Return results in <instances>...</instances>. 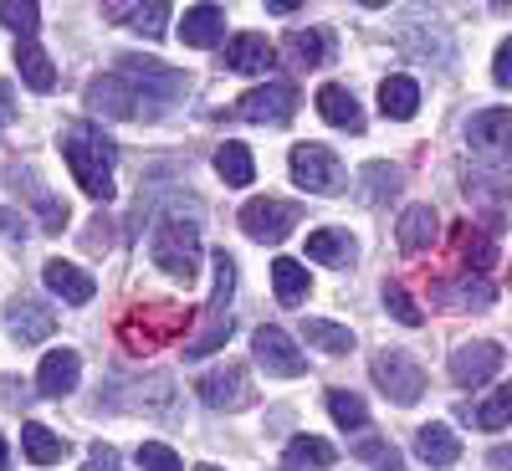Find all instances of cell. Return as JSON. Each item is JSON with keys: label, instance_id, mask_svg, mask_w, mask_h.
Wrapping results in <instances>:
<instances>
[{"label": "cell", "instance_id": "74e56055", "mask_svg": "<svg viewBox=\"0 0 512 471\" xmlns=\"http://www.w3.org/2000/svg\"><path fill=\"white\" fill-rule=\"evenodd\" d=\"M379 297H384V313H395V318H400L405 328H415V323L425 318V313H420V308L410 303V292H405L400 282H384V292H379Z\"/></svg>", "mask_w": 512, "mask_h": 471}, {"label": "cell", "instance_id": "7402d4cb", "mask_svg": "<svg viewBox=\"0 0 512 471\" xmlns=\"http://www.w3.org/2000/svg\"><path fill=\"white\" fill-rule=\"evenodd\" d=\"M395 195H400V169H395V164L374 159V164H364V169H359V200H364V205L384 210Z\"/></svg>", "mask_w": 512, "mask_h": 471}, {"label": "cell", "instance_id": "8992f818", "mask_svg": "<svg viewBox=\"0 0 512 471\" xmlns=\"http://www.w3.org/2000/svg\"><path fill=\"white\" fill-rule=\"evenodd\" d=\"M297 216H303V210H297L292 200H277V195H256V200H246L241 205V231L251 236V241H262V246H277L292 226H297Z\"/></svg>", "mask_w": 512, "mask_h": 471}, {"label": "cell", "instance_id": "7bdbcfd3", "mask_svg": "<svg viewBox=\"0 0 512 471\" xmlns=\"http://www.w3.org/2000/svg\"><path fill=\"white\" fill-rule=\"evenodd\" d=\"M16 216V210H0V231H6V236H26V221H11Z\"/></svg>", "mask_w": 512, "mask_h": 471}, {"label": "cell", "instance_id": "44dd1931", "mask_svg": "<svg viewBox=\"0 0 512 471\" xmlns=\"http://www.w3.org/2000/svg\"><path fill=\"white\" fill-rule=\"evenodd\" d=\"M379 108H384V118H395V123H405V118H415L420 113V82L415 77H384L379 82Z\"/></svg>", "mask_w": 512, "mask_h": 471}, {"label": "cell", "instance_id": "d590c367", "mask_svg": "<svg viewBox=\"0 0 512 471\" xmlns=\"http://www.w3.org/2000/svg\"><path fill=\"white\" fill-rule=\"evenodd\" d=\"M328 410H333V420L344 425V431H364V425H369L364 400H359V395H349V390H328Z\"/></svg>", "mask_w": 512, "mask_h": 471}, {"label": "cell", "instance_id": "4dcf8cb0", "mask_svg": "<svg viewBox=\"0 0 512 471\" xmlns=\"http://www.w3.org/2000/svg\"><path fill=\"white\" fill-rule=\"evenodd\" d=\"M216 175H221L226 185H236V190H241V185H251V175H256L251 149H246V144H236V139H231V144H221V149H216Z\"/></svg>", "mask_w": 512, "mask_h": 471}, {"label": "cell", "instance_id": "484cf974", "mask_svg": "<svg viewBox=\"0 0 512 471\" xmlns=\"http://www.w3.org/2000/svg\"><path fill=\"white\" fill-rule=\"evenodd\" d=\"M16 67H21V82L31 93H52L57 88V67H52V57L36 47V41H21L16 47Z\"/></svg>", "mask_w": 512, "mask_h": 471}, {"label": "cell", "instance_id": "4fadbf2b", "mask_svg": "<svg viewBox=\"0 0 512 471\" xmlns=\"http://www.w3.org/2000/svg\"><path fill=\"white\" fill-rule=\"evenodd\" d=\"M6 328H11L16 344H41V338H52L57 313L47 303H36V297H16V303L6 308Z\"/></svg>", "mask_w": 512, "mask_h": 471}, {"label": "cell", "instance_id": "ac0fdd59", "mask_svg": "<svg viewBox=\"0 0 512 471\" xmlns=\"http://www.w3.org/2000/svg\"><path fill=\"white\" fill-rule=\"evenodd\" d=\"M415 451H420V461H425V466H436V471H446V466H456V461H461V441H456V431H451L446 420L420 425Z\"/></svg>", "mask_w": 512, "mask_h": 471}, {"label": "cell", "instance_id": "cb8c5ba5", "mask_svg": "<svg viewBox=\"0 0 512 471\" xmlns=\"http://www.w3.org/2000/svg\"><path fill=\"white\" fill-rule=\"evenodd\" d=\"M180 36H185V47H216V41L226 36V11H221V6H195V11H185Z\"/></svg>", "mask_w": 512, "mask_h": 471}, {"label": "cell", "instance_id": "83f0119b", "mask_svg": "<svg viewBox=\"0 0 512 471\" xmlns=\"http://www.w3.org/2000/svg\"><path fill=\"white\" fill-rule=\"evenodd\" d=\"M287 52H292V62L303 67V72L328 67V62H333V36H328V31H292V36H287Z\"/></svg>", "mask_w": 512, "mask_h": 471}, {"label": "cell", "instance_id": "1f68e13d", "mask_svg": "<svg viewBox=\"0 0 512 471\" xmlns=\"http://www.w3.org/2000/svg\"><path fill=\"white\" fill-rule=\"evenodd\" d=\"M456 251H461V262L466 267H477V272H487L492 267V256H497V246H492V236L482 231V226H456Z\"/></svg>", "mask_w": 512, "mask_h": 471}, {"label": "cell", "instance_id": "ab89813d", "mask_svg": "<svg viewBox=\"0 0 512 471\" xmlns=\"http://www.w3.org/2000/svg\"><path fill=\"white\" fill-rule=\"evenodd\" d=\"M36 216H41V231H62L67 226V216L72 210L57 200V195H47V190H36Z\"/></svg>", "mask_w": 512, "mask_h": 471}, {"label": "cell", "instance_id": "7dc6e473", "mask_svg": "<svg viewBox=\"0 0 512 471\" xmlns=\"http://www.w3.org/2000/svg\"><path fill=\"white\" fill-rule=\"evenodd\" d=\"M200 471H221V466H200Z\"/></svg>", "mask_w": 512, "mask_h": 471}, {"label": "cell", "instance_id": "52a82bcc", "mask_svg": "<svg viewBox=\"0 0 512 471\" xmlns=\"http://www.w3.org/2000/svg\"><path fill=\"white\" fill-rule=\"evenodd\" d=\"M251 354H256V364H262L272 379H297V374L308 369L303 349H297V338L287 328H277V323H262V328L251 333Z\"/></svg>", "mask_w": 512, "mask_h": 471}, {"label": "cell", "instance_id": "5b68a950", "mask_svg": "<svg viewBox=\"0 0 512 471\" xmlns=\"http://www.w3.org/2000/svg\"><path fill=\"white\" fill-rule=\"evenodd\" d=\"M292 164V180L303 185L308 195H338L349 180H344V164H338V154H328L323 144H292L287 154Z\"/></svg>", "mask_w": 512, "mask_h": 471}, {"label": "cell", "instance_id": "9a60e30c", "mask_svg": "<svg viewBox=\"0 0 512 471\" xmlns=\"http://www.w3.org/2000/svg\"><path fill=\"white\" fill-rule=\"evenodd\" d=\"M507 134H512L507 108H482V113H472V123H466V144H472L477 154H492V159L507 154Z\"/></svg>", "mask_w": 512, "mask_h": 471}, {"label": "cell", "instance_id": "d6986e66", "mask_svg": "<svg viewBox=\"0 0 512 471\" xmlns=\"http://www.w3.org/2000/svg\"><path fill=\"white\" fill-rule=\"evenodd\" d=\"M41 282H47L62 303H72V308H82V303H93V292H98V282L82 272V267H72V262H47V272H41Z\"/></svg>", "mask_w": 512, "mask_h": 471}, {"label": "cell", "instance_id": "603a6c76", "mask_svg": "<svg viewBox=\"0 0 512 471\" xmlns=\"http://www.w3.org/2000/svg\"><path fill=\"white\" fill-rule=\"evenodd\" d=\"M272 292H277V303H282V308H297V303H303V297L313 292L308 267H303V262H292V256H277V262H272Z\"/></svg>", "mask_w": 512, "mask_h": 471}, {"label": "cell", "instance_id": "f6af8a7d", "mask_svg": "<svg viewBox=\"0 0 512 471\" xmlns=\"http://www.w3.org/2000/svg\"><path fill=\"white\" fill-rule=\"evenodd\" d=\"M379 471H405V466H400V456H395V451H384V466H379Z\"/></svg>", "mask_w": 512, "mask_h": 471}, {"label": "cell", "instance_id": "ee69618b", "mask_svg": "<svg viewBox=\"0 0 512 471\" xmlns=\"http://www.w3.org/2000/svg\"><path fill=\"white\" fill-rule=\"evenodd\" d=\"M267 11H272V16H292L297 0H267Z\"/></svg>", "mask_w": 512, "mask_h": 471}, {"label": "cell", "instance_id": "8d00e7d4", "mask_svg": "<svg viewBox=\"0 0 512 471\" xmlns=\"http://www.w3.org/2000/svg\"><path fill=\"white\" fill-rule=\"evenodd\" d=\"M492 282L487 277H461L456 287H451V308H492Z\"/></svg>", "mask_w": 512, "mask_h": 471}, {"label": "cell", "instance_id": "30bf717a", "mask_svg": "<svg viewBox=\"0 0 512 471\" xmlns=\"http://www.w3.org/2000/svg\"><path fill=\"white\" fill-rule=\"evenodd\" d=\"M88 108L98 118H139V113H149V103L134 93L128 77H93L88 82Z\"/></svg>", "mask_w": 512, "mask_h": 471}, {"label": "cell", "instance_id": "e0dca14e", "mask_svg": "<svg viewBox=\"0 0 512 471\" xmlns=\"http://www.w3.org/2000/svg\"><path fill=\"white\" fill-rule=\"evenodd\" d=\"M436 236H441V216H436V205H410L405 216H400V226H395V241H400V251H405V256L431 251V246H436Z\"/></svg>", "mask_w": 512, "mask_h": 471}, {"label": "cell", "instance_id": "5bb4252c", "mask_svg": "<svg viewBox=\"0 0 512 471\" xmlns=\"http://www.w3.org/2000/svg\"><path fill=\"white\" fill-rule=\"evenodd\" d=\"M77 374H82V359H77L72 349H52L47 359H41V369H36V395H41V400L72 395V390H77Z\"/></svg>", "mask_w": 512, "mask_h": 471}, {"label": "cell", "instance_id": "9c48e42d", "mask_svg": "<svg viewBox=\"0 0 512 471\" xmlns=\"http://www.w3.org/2000/svg\"><path fill=\"white\" fill-rule=\"evenodd\" d=\"M292 113H297V88H292V82H267V88H251V93L236 103V118H246V123H272V128H282Z\"/></svg>", "mask_w": 512, "mask_h": 471}, {"label": "cell", "instance_id": "60d3db41", "mask_svg": "<svg viewBox=\"0 0 512 471\" xmlns=\"http://www.w3.org/2000/svg\"><path fill=\"white\" fill-rule=\"evenodd\" d=\"M82 471H123V461H118V451H113V446H103V441H98V446L88 451V461H82Z\"/></svg>", "mask_w": 512, "mask_h": 471}, {"label": "cell", "instance_id": "d4e9b609", "mask_svg": "<svg viewBox=\"0 0 512 471\" xmlns=\"http://www.w3.org/2000/svg\"><path fill=\"white\" fill-rule=\"evenodd\" d=\"M169 11L175 6H164V0H149V6H108V21H123V26L144 31L149 41H159L164 26H169Z\"/></svg>", "mask_w": 512, "mask_h": 471}, {"label": "cell", "instance_id": "bcb514c9", "mask_svg": "<svg viewBox=\"0 0 512 471\" xmlns=\"http://www.w3.org/2000/svg\"><path fill=\"white\" fill-rule=\"evenodd\" d=\"M11 466V451H6V441H0V471H6Z\"/></svg>", "mask_w": 512, "mask_h": 471}, {"label": "cell", "instance_id": "f546056e", "mask_svg": "<svg viewBox=\"0 0 512 471\" xmlns=\"http://www.w3.org/2000/svg\"><path fill=\"white\" fill-rule=\"evenodd\" d=\"M287 466L328 471V466H338V451H333V441H323V436H292V441H287Z\"/></svg>", "mask_w": 512, "mask_h": 471}, {"label": "cell", "instance_id": "836d02e7", "mask_svg": "<svg viewBox=\"0 0 512 471\" xmlns=\"http://www.w3.org/2000/svg\"><path fill=\"white\" fill-rule=\"evenodd\" d=\"M472 420L482 425V431H492V436L507 431V420H512V384H497V390L482 400V410H477Z\"/></svg>", "mask_w": 512, "mask_h": 471}, {"label": "cell", "instance_id": "7a4b0ae2", "mask_svg": "<svg viewBox=\"0 0 512 471\" xmlns=\"http://www.w3.org/2000/svg\"><path fill=\"white\" fill-rule=\"evenodd\" d=\"M149 256H154V267L169 272V277H195L200 272V226L190 216H169L154 226L149 236Z\"/></svg>", "mask_w": 512, "mask_h": 471}, {"label": "cell", "instance_id": "f1b7e54d", "mask_svg": "<svg viewBox=\"0 0 512 471\" xmlns=\"http://www.w3.org/2000/svg\"><path fill=\"white\" fill-rule=\"evenodd\" d=\"M354 251H359V246H354L349 231H333V226H328V231H313V236H308V256H313V262H323V267H349Z\"/></svg>", "mask_w": 512, "mask_h": 471}, {"label": "cell", "instance_id": "277c9868", "mask_svg": "<svg viewBox=\"0 0 512 471\" xmlns=\"http://www.w3.org/2000/svg\"><path fill=\"white\" fill-rule=\"evenodd\" d=\"M374 384L384 390L390 405H415L425 395V369L405 349H379L374 354Z\"/></svg>", "mask_w": 512, "mask_h": 471}, {"label": "cell", "instance_id": "d6a6232c", "mask_svg": "<svg viewBox=\"0 0 512 471\" xmlns=\"http://www.w3.org/2000/svg\"><path fill=\"white\" fill-rule=\"evenodd\" d=\"M303 338H308L313 349H323V354H349L354 349V333L344 323H328V318H308L303 323Z\"/></svg>", "mask_w": 512, "mask_h": 471}, {"label": "cell", "instance_id": "6da1fadb", "mask_svg": "<svg viewBox=\"0 0 512 471\" xmlns=\"http://www.w3.org/2000/svg\"><path fill=\"white\" fill-rule=\"evenodd\" d=\"M57 144H62V159H67V169L77 175V185L88 190L93 200H113V159H118V149H113V139L103 134V128H93V123H62V134H57Z\"/></svg>", "mask_w": 512, "mask_h": 471}, {"label": "cell", "instance_id": "4316f807", "mask_svg": "<svg viewBox=\"0 0 512 471\" xmlns=\"http://www.w3.org/2000/svg\"><path fill=\"white\" fill-rule=\"evenodd\" d=\"M21 451H26V461H36V466H57V461L67 456V441L52 436L41 420H26V425H21Z\"/></svg>", "mask_w": 512, "mask_h": 471}, {"label": "cell", "instance_id": "2e32d148", "mask_svg": "<svg viewBox=\"0 0 512 471\" xmlns=\"http://www.w3.org/2000/svg\"><path fill=\"white\" fill-rule=\"evenodd\" d=\"M221 62H226L231 72H246V77H256V72H272L277 52H272V41H267V36H256V31H241V36H231V41H226Z\"/></svg>", "mask_w": 512, "mask_h": 471}, {"label": "cell", "instance_id": "f35d334b", "mask_svg": "<svg viewBox=\"0 0 512 471\" xmlns=\"http://www.w3.org/2000/svg\"><path fill=\"white\" fill-rule=\"evenodd\" d=\"M139 466H144V471H185V461L169 451L164 441H144V446H139Z\"/></svg>", "mask_w": 512, "mask_h": 471}, {"label": "cell", "instance_id": "e575fe53", "mask_svg": "<svg viewBox=\"0 0 512 471\" xmlns=\"http://www.w3.org/2000/svg\"><path fill=\"white\" fill-rule=\"evenodd\" d=\"M0 26H11L21 41H36V26H41V6H31V0H6L0 6Z\"/></svg>", "mask_w": 512, "mask_h": 471}, {"label": "cell", "instance_id": "3957f363", "mask_svg": "<svg viewBox=\"0 0 512 471\" xmlns=\"http://www.w3.org/2000/svg\"><path fill=\"white\" fill-rule=\"evenodd\" d=\"M216 262V297H210V323L205 333L195 338V344L185 349V359H205V354H216L226 338H231V297H236V262H231V251H216L210 256Z\"/></svg>", "mask_w": 512, "mask_h": 471}, {"label": "cell", "instance_id": "ba28073f", "mask_svg": "<svg viewBox=\"0 0 512 471\" xmlns=\"http://www.w3.org/2000/svg\"><path fill=\"white\" fill-rule=\"evenodd\" d=\"M502 364H507L502 344H492V338H477V344H461V349L451 354V379L461 384V390H477V384H487V379L502 374Z\"/></svg>", "mask_w": 512, "mask_h": 471}, {"label": "cell", "instance_id": "b9f144b4", "mask_svg": "<svg viewBox=\"0 0 512 471\" xmlns=\"http://www.w3.org/2000/svg\"><path fill=\"white\" fill-rule=\"evenodd\" d=\"M492 77H497V88H507V82H512V41H502V47H497Z\"/></svg>", "mask_w": 512, "mask_h": 471}, {"label": "cell", "instance_id": "ffe728a7", "mask_svg": "<svg viewBox=\"0 0 512 471\" xmlns=\"http://www.w3.org/2000/svg\"><path fill=\"white\" fill-rule=\"evenodd\" d=\"M318 113L333 123V128H349V134H364V108L349 88H338V82H328V88H318Z\"/></svg>", "mask_w": 512, "mask_h": 471}, {"label": "cell", "instance_id": "7c38bea8", "mask_svg": "<svg viewBox=\"0 0 512 471\" xmlns=\"http://www.w3.org/2000/svg\"><path fill=\"white\" fill-rule=\"evenodd\" d=\"M200 400L210 405V410H241L246 400H251V384H246V369H236V364H226V369H210V374H200Z\"/></svg>", "mask_w": 512, "mask_h": 471}, {"label": "cell", "instance_id": "8fae6325", "mask_svg": "<svg viewBox=\"0 0 512 471\" xmlns=\"http://www.w3.org/2000/svg\"><path fill=\"white\" fill-rule=\"evenodd\" d=\"M118 77H134V82H139L134 93H139V98H144V93H154L159 103H175V98L185 93V72L164 67V62H154V57H123Z\"/></svg>", "mask_w": 512, "mask_h": 471}]
</instances>
